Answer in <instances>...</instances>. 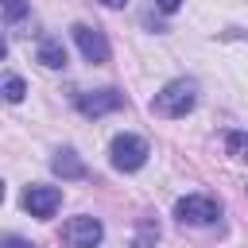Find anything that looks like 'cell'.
<instances>
[{
  "instance_id": "1",
  "label": "cell",
  "mask_w": 248,
  "mask_h": 248,
  "mask_svg": "<svg viewBox=\"0 0 248 248\" xmlns=\"http://www.w3.org/2000/svg\"><path fill=\"white\" fill-rule=\"evenodd\" d=\"M194 105H198V81H190V78H174V81H167V85L151 97V112L163 116V120H178V116H186Z\"/></svg>"
},
{
  "instance_id": "2",
  "label": "cell",
  "mask_w": 248,
  "mask_h": 248,
  "mask_svg": "<svg viewBox=\"0 0 248 248\" xmlns=\"http://www.w3.org/2000/svg\"><path fill=\"white\" fill-rule=\"evenodd\" d=\"M147 155H151L147 140H143V136H132V132H120V136H112V143H108V163H112L120 174L140 170V167L147 163Z\"/></svg>"
},
{
  "instance_id": "3",
  "label": "cell",
  "mask_w": 248,
  "mask_h": 248,
  "mask_svg": "<svg viewBox=\"0 0 248 248\" xmlns=\"http://www.w3.org/2000/svg\"><path fill=\"white\" fill-rule=\"evenodd\" d=\"M174 217L182 225H213V221H221V202L209 194H186L174 202Z\"/></svg>"
},
{
  "instance_id": "4",
  "label": "cell",
  "mask_w": 248,
  "mask_h": 248,
  "mask_svg": "<svg viewBox=\"0 0 248 248\" xmlns=\"http://www.w3.org/2000/svg\"><path fill=\"white\" fill-rule=\"evenodd\" d=\"M101 240H105V225L89 213H78L62 225V244L66 248H97Z\"/></svg>"
},
{
  "instance_id": "5",
  "label": "cell",
  "mask_w": 248,
  "mask_h": 248,
  "mask_svg": "<svg viewBox=\"0 0 248 248\" xmlns=\"http://www.w3.org/2000/svg\"><path fill=\"white\" fill-rule=\"evenodd\" d=\"M70 35H74V43H78V50H81V58H85V62L105 66V62L112 58L108 39H105L97 27H89V23H74V27H70Z\"/></svg>"
},
{
  "instance_id": "6",
  "label": "cell",
  "mask_w": 248,
  "mask_h": 248,
  "mask_svg": "<svg viewBox=\"0 0 248 248\" xmlns=\"http://www.w3.org/2000/svg\"><path fill=\"white\" fill-rule=\"evenodd\" d=\"M74 105L81 116H105V112H116L124 105V93L120 89H93V93H74Z\"/></svg>"
},
{
  "instance_id": "7",
  "label": "cell",
  "mask_w": 248,
  "mask_h": 248,
  "mask_svg": "<svg viewBox=\"0 0 248 248\" xmlns=\"http://www.w3.org/2000/svg\"><path fill=\"white\" fill-rule=\"evenodd\" d=\"M62 205V190L58 186H27L23 190V209L31 217H50Z\"/></svg>"
},
{
  "instance_id": "8",
  "label": "cell",
  "mask_w": 248,
  "mask_h": 248,
  "mask_svg": "<svg viewBox=\"0 0 248 248\" xmlns=\"http://www.w3.org/2000/svg\"><path fill=\"white\" fill-rule=\"evenodd\" d=\"M50 170H54L58 178H85V174H89L85 163H81V155H78L74 147H58L54 159H50Z\"/></svg>"
},
{
  "instance_id": "9",
  "label": "cell",
  "mask_w": 248,
  "mask_h": 248,
  "mask_svg": "<svg viewBox=\"0 0 248 248\" xmlns=\"http://www.w3.org/2000/svg\"><path fill=\"white\" fill-rule=\"evenodd\" d=\"M35 62H43L46 70H66V46H62V39L43 35L39 46H35Z\"/></svg>"
},
{
  "instance_id": "10",
  "label": "cell",
  "mask_w": 248,
  "mask_h": 248,
  "mask_svg": "<svg viewBox=\"0 0 248 248\" xmlns=\"http://www.w3.org/2000/svg\"><path fill=\"white\" fill-rule=\"evenodd\" d=\"M225 151H229L232 159L248 163V132H240V128H229V132H225Z\"/></svg>"
},
{
  "instance_id": "11",
  "label": "cell",
  "mask_w": 248,
  "mask_h": 248,
  "mask_svg": "<svg viewBox=\"0 0 248 248\" xmlns=\"http://www.w3.org/2000/svg\"><path fill=\"white\" fill-rule=\"evenodd\" d=\"M155 244H159V225L151 217H143L140 229H136V236H132V248H155Z\"/></svg>"
},
{
  "instance_id": "12",
  "label": "cell",
  "mask_w": 248,
  "mask_h": 248,
  "mask_svg": "<svg viewBox=\"0 0 248 248\" xmlns=\"http://www.w3.org/2000/svg\"><path fill=\"white\" fill-rule=\"evenodd\" d=\"M23 93H27L23 78H19V74H8V78H4V101H8V105H19Z\"/></svg>"
},
{
  "instance_id": "13",
  "label": "cell",
  "mask_w": 248,
  "mask_h": 248,
  "mask_svg": "<svg viewBox=\"0 0 248 248\" xmlns=\"http://www.w3.org/2000/svg\"><path fill=\"white\" fill-rule=\"evenodd\" d=\"M27 16V0H4V19H8V31L16 35V23Z\"/></svg>"
},
{
  "instance_id": "14",
  "label": "cell",
  "mask_w": 248,
  "mask_h": 248,
  "mask_svg": "<svg viewBox=\"0 0 248 248\" xmlns=\"http://www.w3.org/2000/svg\"><path fill=\"white\" fill-rule=\"evenodd\" d=\"M4 248H35V244L23 240V236H4Z\"/></svg>"
},
{
  "instance_id": "15",
  "label": "cell",
  "mask_w": 248,
  "mask_h": 248,
  "mask_svg": "<svg viewBox=\"0 0 248 248\" xmlns=\"http://www.w3.org/2000/svg\"><path fill=\"white\" fill-rule=\"evenodd\" d=\"M155 8L170 16V12H178V8H182V0H155Z\"/></svg>"
},
{
  "instance_id": "16",
  "label": "cell",
  "mask_w": 248,
  "mask_h": 248,
  "mask_svg": "<svg viewBox=\"0 0 248 248\" xmlns=\"http://www.w3.org/2000/svg\"><path fill=\"white\" fill-rule=\"evenodd\" d=\"M101 4H105V8H124L128 0H101Z\"/></svg>"
},
{
  "instance_id": "17",
  "label": "cell",
  "mask_w": 248,
  "mask_h": 248,
  "mask_svg": "<svg viewBox=\"0 0 248 248\" xmlns=\"http://www.w3.org/2000/svg\"><path fill=\"white\" fill-rule=\"evenodd\" d=\"M244 39H248V35H244Z\"/></svg>"
}]
</instances>
